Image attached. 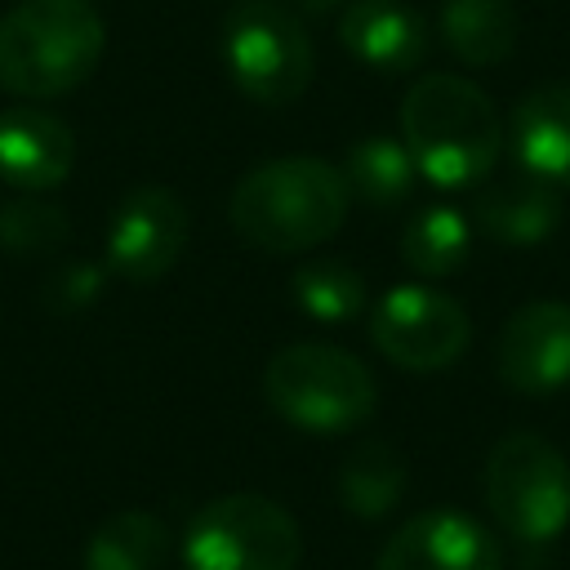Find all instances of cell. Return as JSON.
I'll use <instances>...</instances> for the list:
<instances>
[{
    "instance_id": "6da1fadb",
    "label": "cell",
    "mask_w": 570,
    "mask_h": 570,
    "mask_svg": "<svg viewBox=\"0 0 570 570\" xmlns=\"http://www.w3.org/2000/svg\"><path fill=\"white\" fill-rule=\"evenodd\" d=\"M401 142L432 187L463 191L499 165L503 120L481 85L432 71L401 98Z\"/></svg>"
},
{
    "instance_id": "7a4b0ae2",
    "label": "cell",
    "mask_w": 570,
    "mask_h": 570,
    "mask_svg": "<svg viewBox=\"0 0 570 570\" xmlns=\"http://www.w3.org/2000/svg\"><path fill=\"white\" fill-rule=\"evenodd\" d=\"M352 209L343 169L316 156H285L249 169L232 191V227L263 254H298L325 245Z\"/></svg>"
},
{
    "instance_id": "3957f363",
    "label": "cell",
    "mask_w": 570,
    "mask_h": 570,
    "mask_svg": "<svg viewBox=\"0 0 570 570\" xmlns=\"http://www.w3.org/2000/svg\"><path fill=\"white\" fill-rule=\"evenodd\" d=\"M107 49V27L89 0H18L0 18V89L58 98L85 85Z\"/></svg>"
},
{
    "instance_id": "277c9868",
    "label": "cell",
    "mask_w": 570,
    "mask_h": 570,
    "mask_svg": "<svg viewBox=\"0 0 570 570\" xmlns=\"http://www.w3.org/2000/svg\"><path fill=\"white\" fill-rule=\"evenodd\" d=\"M267 405L298 432L338 436L379 405V383L361 356L334 343H289L263 370Z\"/></svg>"
},
{
    "instance_id": "5b68a950",
    "label": "cell",
    "mask_w": 570,
    "mask_h": 570,
    "mask_svg": "<svg viewBox=\"0 0 570 570\" xmlns=\"http://www.w3.org/2000/svg\"><path fill=\"white\" fill-rule=\"evenodd\" d=\"M485 508L517 543H552L570 525V463L539 432H508L485 459Z\"/></svg>"
},
{
    "instance_id": "8992f818",
    "label": "cell",
    "mask_w": 570,
    "mask_h": 570,
    "mask_svg": "<svg viewBox=\"0 0 570 570\" xmlns=\"http://www.w3.org/2000/svg\"><path fill=\"white\" fill-rule=\"evenodd\" d=\"M218 45L236 89L258 107H289L312 85V40L281 0H236Z\"/></svg>"
},
{
    "instance_id": "52a82bcc",
    "label": "cell",
    "mask_w": 570,
    "mask_h": 570,
    "mask_svg": "<svg viewBox=\"0 0 570 570\" xmlns=\"http://www.w3.org/2000/svg\"><path fill=\"white\" fill-rule=\"evenodd\" d=\"M298 557V521L276 499L249 490L205 503L183 534L187 570H294Z\"/></svg>"
},
{
    "instance_id": "ba28073f",
    "label": "cell",
    "mask_w": 570,
    "mask_h": 570,
    "mask_svg": "<svg viewBox=\"0 0 570 570\" xmlns=\"http://www.w3.org/2000/svg\"><path fill=\"white\" fill-rule=\"evenodd\" d=\"M468 338L472 321L463 303L432 285H392L370 312V343L410 374L454 365Z\"/></svg>"
},
{
    "instance_id": "9c48e42d",
    "label": "cell",
    "mask_w": 570,
    "mask_h": 570,
    "mask_svg": "<svg viewBox=\"0 0 570 570\" xmlns=\"http://www.w3.org/2000/svg\"><path fill=\"white\" fill-rule=\"evenodd\" d=\"M187 245V205L160 187H134L107 223V267L129 285L160 281Z\"/></svg>"
},
{
    "instance_id": "30bf717a",
    "label": "cell",
    "mask_w": 570,
    "mask_h": 570,
    "mask_svg": "<svg viewBox=\"0 0 570 570\" xmlns=\"http://www.w3.org/2000/svg\"><path fill=\"white\" fill-rule=\"evenodd\" d=\"M494 370L521 396H552L570 387V303L539 298L517 307L499 330Z\"/></svg>"
},
{
    "instance_id": "8fae6325",
    "label": "cell",
    "mask_w": 570,
    "mask_h": 570,
    "mask_svg": "<svg viewBox=\"0 0 570 570\" xmlns=\"http://www.w3.org/2000/svg\"><path fill=\"white\" fill-rule=\"evenodd\" d=\"M374 570H503V548L476 517L428 508L392 530Z\"/></svg>"
},
{
    "instance_id": "7c38bea8",
    "label": "cell",
    "mask_w": 570,
    "mask_h": 570,
    "mask_svg": "<svg viewBox=\"0 0 570 570\" xmlns=\"http://www.w3.org/2000/svg\"><path fill=\"white\" fill-rule=\"evenodd\" d=\"M338 40L379 76H405L428 58V22L405 0H352L338 18Z\"/></svg>"
},
{
    "instance_id": "4fadbf2b",
    "label": "cell",
    "mask_w": 570,
    "mask_h": 570,
    "mask_svg": "<svg viewBox=\"0 0 570 570\" xmlns=\"http://www.w3.org/2000/svg\"><path fill=\"white\" fill-rule=\"evenodd\" d=\"M76 165L71 129L45 107L0 111V178L22 191H49L67 183Z\"/></svg>"
},
{
    "instance_id": "5bb4252c",
    "label": "cell",
    "mask_w": 570,
    "mask_h": 570,
    "mask_svg": "<svg viewBox=\"0 0 570 570\" xmlns=\"http://www.w3.org/2000/svg\"><path fill=\"white\" fill-rule=\"evenodd\" d=\"M508 151L517 174L557 191L570 187V85H539L512 107Z\"/></svg>"
},
{
    "instance_id": "9a60e30c",
    "label": "cell",
    "mask_w": 570,
    "mask_h": 570,
    "mask_svg": "<svg viewBox=\"0 0 570 570\" xmlns=\"http://www.w3.org/2000/svg\"><path fill=\"white\" fill-rule=\"evenodd\" d=\"M472 218H476V227L490 240L512 245V249H525V245H539V240H548L557 232V223H561V196H557V187L517 174L508 183L481 187L476 191V205H472Z\"/></svg>"
},
{
    "instance_id": "2e32d148",
    "label": "cell",
    "mask_w": 570,
    "mask_h": 570,
    "mask_svg": "<svg viewBox=\"0 0 570 570\" xmlns=\"http://www.w3.org/2000/svg\"><path fill=\"white\" fill-rule=\"evenodd\" d=\"M441 40L463 67H499L517 49L512 0H441Z\"/></svg>"
},
{
    "instance_id": "e0dca14e",
    "label": "cell",
    "mask_w": 570,
    "mask_h": 570,
    "mask_svg": "<svg viewBox=\"0 0 570 570\" xmlns=\"http://www.w3.org/2000/svg\"><path fill=\"white\" fill-rule=\"evenodd\" d=\"M472 254V223L454 205H423L401 227V258L410 272L441 281L454 276Z\"/></svg>"
},
{
    "instance_id": "ac0fdd59",
    "label": "cell",
    "mask_w": 570,
    "mask_h": 570,
    "mask_svg": "<svg viewBox=\"0 0 570 570\" xmlns=\"http://www.w3.org/2000/svg\"><path fill=\"white\" fill-rule=\"evenodd\" d=\"M405 494V459L387 441H361L338 468V499L352 517L379 521Z\"/></svg>"
},
{
    "instance_id": "d6986e66",
    "label": "cell",
    "mask_w": 570,
    "mask_h": 570,
    "mask_svg": "<svg viewBox=\"0 0 570 570\" xmlns=\"http://www.w3.org/2000/svg\"><path fill=\"white\" fill-rule=\"evenodd\" d=\"M169 561V530L151 512H116L107 517L89 548H85V570H160Z\"/></svg>"
},
{
    "instance_id": "ffe728a7",
    "label": "cell",
    "mask_w": 570,
    "mask_h": 570,
    "mask_svg": "<svg viewBox=\"0 0 570 570\" xmlns=\"http://www.w3.org/2000/svg\"><path fill=\"white\" fill-rule=\"evenodd\" d=\"M343 178L352 187V196H361L370 209H396L410 191H414V160L405 151L401 138H387V134H370L361 138L347 160H343Z\"/></svg>"
},
{
    "instance_id": "44dd1931",
    "label": "cell",
    "mask_w": 570,
    "mask_h": 570,
    "mask_svg": "<svg viewBox=\"0 0 570 570\" xmlns=\"http://www.w3.org/2000/svg\"><path fill=\"white\" fill-rule=\"evenodd\" d=\"M289 294H294L298 312L321 325H347L365 312V276L338 258L303 263L289 281Z\"/></svg>"
},
{
    "instance_id": "7402d4cb",
    "label": "cell",
    "mask_w": 570,
    "mask_h": 570,
    "mask_svg": "<svg viewBox=\"0 0 570 570\" xmlns=\"http://www.w3.org/2000/svg\"><path fill=\"white\" fill-rule=\"evenodd\" d=\"M67 236H71V218L49 200L22 196V200L0 205V249L13 254V258L53 254V249L67 245Z\"/></svg>"
},
{
    "instance_id": "603a6c76",
    "label": "cell",
    "mask_w": 570,
    "mask_h": 570,
    "mask_svg": "<svg viewBox=\"0 0 570 570\" xmlns=\"http://www.w3.org/2000/svg\"><path fill=\"white\" fill-rule=\"evenodd\" d=\"M98 289H102V272L89 267V263H71V267H62V272L49 281L45 298H49L53 312H76V307L94 303Z\"/></svg>"
},
{
    "instance_id": "cb8c5ba5",
    "label": "cell",
    "mask_w": 570,
    "mask_h": 570,
    "mask_svg": "<svg viewBox=\"0 0 570 570\" xmlns=\"http://www.w3.org/2000/svg\"><path fill=\"white\" fill-rule=\"evenodd\" d=\"M294 4H303L307 13H330L334 4H343V0H294Z\"/></svg>"
}]
</instances>
